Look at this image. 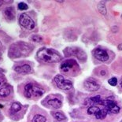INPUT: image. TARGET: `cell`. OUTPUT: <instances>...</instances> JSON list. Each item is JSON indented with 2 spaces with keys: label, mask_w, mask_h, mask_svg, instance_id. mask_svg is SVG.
<instances>
[{
  "label": "cell",
  "mask_w": 122,
  "mask_h": 122,
  "mask_svg": "<svg viewBox=\"0 0 122 122\" xmlns=\"http://www.w3.org/2000/svg\"><path fill=\"white\" fill-rule=\"evenodd\" d=\"M19 23L23 28H26L29 31H32L36 28V23L32 18L26 14H20L19 17Z\"/></svg>",
  "instance_id": "52a82bcc"
},
{
  "label": "cell",
  "mask_w": 122,
  "mask_h": 122,
  "mask_svg": "<svg viewBox=\"0 0 122 122\" xmlns=\"http://www.w3.org/2000/svg\"><path fill=\"white\" fill-rule=\"evenodd\" d=\"M10 109H11V111H13V112L17 113L21 110V105H20V103L19 102H15L11 105V108Z\"/></svg>",
  "instance_id": "ac0fdd59"
},
{
  "label": "cell",
  "mask_w": 122,
  "mask_h": 122,
  "mask_svg": "<svg viewBox=\"0 0 122 122\" xmlns=\"http://www.w3.org/2000/svg\"><path fill=\"white\" fill-rule=\"evenodd\" d=\"M36 55L39 60L46 63H57L61 60L60 54L57 51L51 48H41L38 51Z\"/></svg>",
  "instance_id": "6da1fadb"
},
{
  "label": "cell",
  "mask_w": 122,
  "mask_h": 122,
  "mask_svg": "<svg viewBox=\"0 0 122 122\" xmlns=\"http://www.w3.org/2000/svg\"><path fill=\"white\" fill-rule=\"evenodd\" d=\"M95 58L101 61H106L109 59V54L105 50L101 48H96L93 51Z\"/></svg>",
  "instance_id": "30bf717a"
},
{
  "label": "cell",
  "mask_w": 122,
  "mask_h": 122,
  "mask_svg": "<svg viewBox=\"0 0 122 122\" xmlns=\"http://www.w3.org/2000/svg\"><path fill=\"white\" fill-rule=\"evenodd\" d=\"M64 54L66 56H76L80 61H84L87 59V54L82 49L76 46L72 47H67L64 50Z\"/></svg>",
  "instance_id": "5b68a950"
},
{
  "label": "cell",
  "mask_w": 122,
  "mask_h": 122,
  "mask_svg": "<svg viewBox=\"0 0 122 122\" xmlns=\"http://www.w3.org/2000/svg\"><path fill=\"white\" fill-rule=\"evenodd\" d=\"M2 1H0V6L2 5Z\"/></svg>",
  "instance_id": "4316f807"
},
{
  "label": "cell",
  "mask_w": 122,
  "mask_h": 122,
  "mask_svg": "<svg viewBox=\"0 0 122 122\" xmlns=\"http://www.w3.org/2000/svg\"><path fill=\"white\" fill-rule=\"evenodd\" d=\"M51 115H52L58 121H65L66 119V117L65 116V114L61 112H52L51 113Z\"/></svg>",
  "instance_id": "5bb4252c"
},
{
  "label": "cell",
  "mask_w": 122,
  "mask_h": 122,
  "mask_svg": "<svg viewBox=\"0 0 122 122\" xmlns=\"http://www.w3.org/2000/svg\"><path fill=\"white\" fill-rule=\"evenodd\" d=\"M47 104L54 109H59L61 106L62 102L58 98H51V99L47 100Z\"/></svg>",
  "instance_id": "7c38bea8"
},
{
  "label": "cell",
  "mask_w": 122,
  "mask_h": 122,
  "mask_svg": "<svg viewBox=\"0 0 122 122\" xmlns=\"http://www.w3.org/2000/svg\"><path fill=\"white\" fill-rule=\"evenodd\" d=\"M17 8L20 10H28V6L26 3H25V2H20L17 6Z\"/></svg>",
  "instance_id": "44dd1931"
},
{
  "label": "cell",
  "mask_w": 122,
  "mask_h": 122,
  "mask_svg": "<svg viewBox=\"0 0 122 122\" xmlns=\"http://www.w3.org/2000/svg\"><path fill=\"white\" fill-rule=\"evenodd\" d=\"M117 48L119 49V50H121V51H122V43H121V44H119V45L117 46Z\"/></svg>",
  "instance_id": "cb8c5ba5"
},
{
  "label": "cell",
  "mask_w": 122,
  "mask_h": 122,
  "mask_svg": "<svg viewBox=\"0 0 122 122\" xmlns=\"http://www.w3.org/2000/svg\"><path fill=\"white\" fill-rule=\"evenodd\" d=\"M121 122H122V121H121Z\"/></svg>",
  "instance_id": "f546056e"
},
{
  "label": "cell",
  "mask_w": 122,
  "mask_h": 122,
  "mask_svg": "<svg viewBox=\"0 0 122 122\" xmlns=\"http://www.w3.org/2000/svg\"><path fill=\"white\" fill-rule=\"evenodd\" d=\"M46 119L44 116L40 115V114H36L32 118V122H46Z\"/></svg>",
  "instance_id": "e0dca14e"
},
{
  "label": "cell",
  "mask_w": 122,
  "mask_h": 122,
  "mask_svg": "<svg viewBox=\"0 0 122 122\" xmlns=\"http://www.w3.org/2000/svg\"><path fill=\"white\" fill-rule=\"evenodd\" d=\"M0 84H1V83H0Z\"/></svg>",
  "instance_id": "f1b7e54d"
},
{
  "label": "cell",
  "mask_w": 122,
  "mask_h": 122,
  "mask_svg": "<svg viewBox=\"0 0 122 122\" xmlns=\"http://www.w3.org/2000/svg\"><path fill=\"white\" fill-rule=\"evenodd\" d=\"M84 86L85 89L89 92H96L100 88V84L97 82L95 79L90 77L87 78L84 83Z\"/></svg>",
  "instance_id": "9c48e42d"
},
{
  "label": "cell",
  "mask_w": 122,
  "mask_h": 122,
  "mask_svg": "<svg viewBox=\"0 0 122 122\" xmlns=\"http://www.w3.org/2000/svg\"><path fill=\"white\" fill-rule=\"evenodd\" d=\"M97 7H98V10L101 14H103V15H106V8L104 5V2H100L97 5Z\"/></svg>",
  "instance_id": "d6986e66"
},
{
  "label": "cell",
  "mask_w": 122,
  "mask_h": 122,
  "mask_svg": "<svg viewBox=\"0 0 122 122\" xmlns=\"http://www.w3.org/2000/svg\"><path fill=\"white\" fill-rule=\"evenodd\" d=\"M101 109L99 107H98L97 106H90L87 110V113L90 114V115H95L98 111H99Z\"/></svg>",
  "instance_id": "2e32d148"
},
{
  "label": "cell",
  "mask_w": 122,
  "mask_h": 122,
  "mask_svg": "<svg viewBox=\"0 0 122 122\" xmlns=\"http://www.w3.org/2000/svg\"><path fill=\"white\" fill-rule=\"evenodd\" d=\"M32 46L25 42H18L10 46L8 54L10 58H19L21 56H27L32 51Z\"/></svg>",
  "instance_id": "7a4b0ae2"
},
{
  "label": "cell",
  "mask_w": 122,
  "mask_h": 122,
  "mask_svg": "<svg viewBox=\"0 0 122 122\" xmlns=\"http://www.w3.org/2000/svg\"><path fill=\"white\" fill-rule=\"evenodd\" d=\"M107 111H106V110L105 108L103 109H101V110L98 111V112L95 114V117L97 119H99V120H101V119H104L106 115H107Z\"/></svg>",
  "instance_id": "9a60e30c"
},
{
  "label": "cell",
  "mask_w": 122,
  "mask_h": 122,
  "mask_svg": "<svg viewBox=\"0 0 122 122\" xmlns=\"http://www.w3.org/2000/svg\"><path fill=\"white\" fill-rule=\"evenodd\" d=\"M108 82L111 86H116L117 84V80L116 77H112L111 79L109 80Z\"/></svg>",
  "instance_id": "603a6c76"
},
{
  "label": "cell",
  "mask_w": 122,
  "mask_h": 122,
  "mask_svg": "<svg viewBox=\"0 0 122 122\" xmlns=\"http://www.w3.org/2000/svg\"><path fill=\"white\" fill-rule=\"evenodd\" d=\"M60 69L61 72L70 76H76L80 72V66L78 63L72 59H69L62 62Z\"/></svg>",
  "instance_id": "3957f363"
},
{
  "label": "cell",
  "mask_w": 122,
  "mask_h": 122,
  "mask_svg": "<svg viewBox=\"0 0 122 122\" xmlns=\"http://www.w3.org/2000/svg\"><path fill=\"white\" fill-rule=\"evenodd\" d=\"M4 16L9 20H13L15 17V12L13 7H7L4 10Z\"/></svg>",
  "instance_id": "8fae6325"
},
{
  "label": "cell",
  "mask_w": 122,
  "mask_h": 122,
  "mask_svg": "<svg viewBox=\"0 0 122 122\" xmlns=\"http://www.w3.org/2000/svg\"><path fill=\"white\" fill-rule=\"evenodd\" d=\"M10 94V90L9 87H2L0 89V96L2 97H7Z\"/></svg>",
  "instance_id": "ffe728a7"
},
{
  "label": "cell",
  "mask_w": 122,
  "mask_h": 122,
  "mask_svg": "<svg viewBox=\"0 0 122 122\" xmlns=\"http://www.w3.org/2000/svg\"><path fill=\"white\" fill-rule=\"evenodd\" d=\"M103 106H105V109L110 114H116L120 112V107L117 104L114 102L113 99L107 98V99L103 100Z\"/></svg>",
  "instance_id": "ba28073f"
},
{
  "label": "cell",
  "mask_w": 122,
  "mask_h": 122,
  "mask_svg": "<svg viewBox=\"0 0 122 122\" xmlns=\"http://www.w3.org/2000/svg\"><path fill=\"white\" fill-rule=\"evenodd\" d=\"M31 40L33 41V42H36V43H40L41 40H42V37L40 36H37V35H35V36H32L31 37Z\"/></svg>",
  "instance_id": "7402d4cb"
},
{
  "label": "cell",
  "mask_w": 122,
  "mask_h": 122,
  "mask_svg": "<svg viewBox=\"0 0 122 122\" xmlns=\"http://www.w3.org/2000/svg\"><path fill=\"white\" fill-rule=\"evenodd\" d=\"M101 73H102V76H105V75H106V72L105 71H101Z\"/></svg>",
  "instance_id": "d4e9b609"
},
{
  "label": "cell",
  "mask_w": 122,
  "mask_h": 122,
  "mask_svg": "<svg viewBox=\"0 0 122 122\" xmlns=\"http://www.w3.org/2000/svg\"><path fill=\"white\" fill-rule=\"evenodd\" d=\"M121 88H122V81H121Z\"/></svg>",
  "instance_id": "83f0119b"
},
{
  "label": "cell",
  "mask_w": 122,
  "mask_h": 122,
  "mask_svg": "<svg viewBox=\"0 0 122 122\" xmlns=\"http://www.w3.org/2000/svg\"><path fill=\"white\" fill-rule=\"evenodd\" d=\"M54 82L57 85V87L64 91H69L72 87V84L69 80L66 79L61 75H57L54 77Z\"/></svg>",
  "instance_id": "8992f818"
},
{
  "label": "cell",
  "mask_w": 122,
  "mask_h": 122,
  "mask_svg": "<svg viewBox=\"0 0 122 122\" xmlns=\"http://www.w3.org/2000/svg\"><path fill=\"white\" fill-rule=\"evenodd\" d=\"M58 2H63V1H57Z\"/></svg>",
  "instance_id": "484cf974"
},
{
  "label": "cell",
  "mask_w": 122,
  "mask_h": 122,
  "mask_svg": "<svg viewBox=\"0 0 122 122\" xmlns=\"http://www.w3.org/2000/svg\"><path fill=\"white\" fill-rule=\"evenodd\" d=\"M14 70L18 73H28L31 72V66L28 64H25L20 66H17Z\"/></svg>",
  "instance_id": "4fadbf2b"
},
{
  "label": "cell",
  "mask_w": 122,
  "mask_h": 122,
  "mask_svg": "<svg viewBox=\"0 0 122 122\" xmlns=\"http://www.w3.org/2000/svg\"><path fill=\"white\" fill-rule=\"evenodd\" d=\"M44 91L32 84H28L25 87V95L28 98H35L42 96Z\"/></svg>",
  "instance_id": "277c9868"
}]
</instances>
